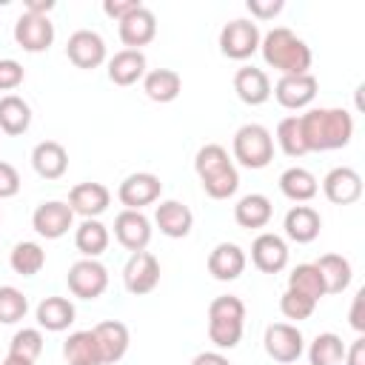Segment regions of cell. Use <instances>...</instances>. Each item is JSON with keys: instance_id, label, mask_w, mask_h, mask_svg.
Listing matches in <instances>:
<instances>
[{"instance_id": "obj_1", "label": "cell", "mask_w": 365, "mask_h": 365, "mask_svg": "<svg viewBox=\"0 0 365 365\" xmlns=\"http://www.w3.org/2000/svg\"><path fill=\"white\" fill-rule=\"evenodd\" d=\"M299 128L308 151H334L351 143L354 117L345 108H311L299 117Z\"/></svg>"}, {"instance_id": "obj_2", "label": "cell", "mask_w": 365, "mask_h": 365, "mask_svg": "<svg viewBox=\"0 0 365 365\" xmlns=\"http://www.w3.org/2000/svg\"><path fill=\"white\" fill-rule=\"evenodd\" d=\"M259 48H262V60L268 66H274L277 71H282V77L308 74V68H311V48L291 29H282V26L271 29L259 40Z\"/></svg>"}, {"instance_id": "obj_3", "label": "cell", "mask_w": 365, "mask_h": 365, "mask_svg": "<svg viewBox=\"0 0 365 365\" xmlns=\"http://www.w3.org/2000/svg\"><path fill=\"white\" fill-rule=\"evenodd\" d=\"M194 171L205 188V194L211 200H228L237 185H240V174L234 168V163L228 160V151L217 143L202 145L194 157Z\"/></svg>"}, {"instance_id": "obj_4", "label": "cell", "mask_w": 365, "mask_h": 365, "mask_svg": "<svg viewBox=\"0 0 365 365\" xmlns=\"http://www.w3.org/2000/svg\"><path fill=\"white\" fill-rule=\"evenodd\" d=\"M245 325V305L240 297H217L208 305V339L217 348H234L242 339Z\"/></svg>"}, {"instance_id": "obj_5", "label": "cell", "mask_w": 365, "mask_h": 365, "mask_svg": "<svg viewBox=\"0 0 365 365\" xmlns=\"http://www.w3.org/2000/svg\"><path fill=\"white\" fill-rule=\"evenodd\" d=\"M234 157L245 168H265L274 160V137L259 123H245L234 134Z\"/></svg>"}, {"instance_id": "obj_6", "label": "cell", "mask_w": 365, "mask_h": 365, "mask_svg": "<svg viewBox=\"0 0 365 365\" xmlns=\"http://www.w3.org/2000/svg\"><path fill=\"white\" fill-rule=\"evenodd\" d=\"M259 29L251 20H231L220 31V51L228 60H245L259 48Z\"/></svg>"}, {"instance_id": "obj_7", "label": "cell", "mask_w": 365, "mask_h": 365, "mask_svg": "<svg viewBox=\"0 0 365 365\" xmlns=\"http://www.w3.org/2000/svg\"><path fill=\"white\" fill-rule=\"evenodd\" d=\"M68 291L80 299H97L108 288V271L97 259H80L68 268Z\"/></svg>"}, {"instance_id": "obj_8", "label": "cell", "mask_w": 365, "mask_h": 365, "mask_svg": "<svg viewBox=\"0 0 365 365\" xmlns=\"http://www.w3.org/2000/svg\"><path fill=\"white\" fill-rule=\"evenodd\" d=\"M163 194V182L157 174H148V171H137V174H128L120 188H117V197L120 202L128 208V211H140L143 205H151L157 202Z\"/></svg>"}, {"instance_id": "obj_9", "label": "cell", "mask_w": 365, "mask_h": 365, "mask_svg": "<svg viewBox=\"0 0 365 365\" xmlns=\"http://www.w3.org/2000/svg\"><path fill=\"white\" fill-rule=\"evenodd\" d=\"M14 40L20 48L37 54V51H46L51 43H54V23L46 17V14H29L23 11L14 23Z\"/></svg>"}, {"instance_id": "obj_10", "label": "cell", "mask_w": 365, "mask_h": 365, "mask_svg": "<svg viewBox=\"0 0 365 365\" xmlns=\"http://www.w3.org/2000/svg\"><path fill=\"white\" fill-rule=\"evenodd\" d=\"M123 282L131 294H148L160 282V262L151 251H134L123 268Z\"/></svg>"}, {"instance_id": "obj_11", "label": "cell", "mask_w": 365, "mask_h": 365, "mask_svg": "<svg viewBox=\"0 0 365 365\" xmlns=\"http://www.w3.org/2000/svg\"><path fill=\"white\" fill-rule=\"evenodd\" d=\"M265 354L277 362H297L302 356V334L297 325L288 322H274L265 328Z\"/></svg>"}, {"instance_id": "obj_12", "label": "cell", "mask_w": 365, "mask_h": 365, "mask_svg": "<svg viewBox=\"0 0 365 365\" xmlns=\"http://www.w3.org/2000/svg\"><path fill=\"white\" fill-rule=\"evenodd\" d=\"M71 220H74V211L68 208V202H60V200H48V202H40L31 214V225L40 237L46 240H57L63 237L68 228H71Z\"/></svg>"}, {"instance_id": "obj_13", "label": "cell", "mask_w": 365, "mask_h": 365, "mask_svg": "<svg viewBox=\"0 0 365 365\" xmlns=\"http://www.w3.org/2000/svg\"><path fill=\"white\" fill-rule=\"evenodd\" d=\"M114 237L123 248L134 251H145V245L151 242V222L143 211H120L114 217Z\"/></svg>"}, {"instance_id": "obj_14", "label": "cell", "mask_w": 365, "mask_h": 365, "mask_svg": "<svg viewBox=\"0 0 365 365\" xmlns=\"http://www.w3.org/2000/svg\"><path fill=\"white\" fill-rule=\"evenodd\" d=\"M66 54L68 60L77 66V68H97L103 60H106V43L97 31H88V29H80L68 37L66 43Z\"/></svg>"}, {"instance_id": "obj_15", "label": "cell", "mask_w": 365, "mask_h": 365, "mask_svg": "<svg viewBox=\"0 0 365 365\" xmlns=\"http://www.w3.org/2000/svg\"><path fill=\"white\" fill-rule=\"evenodd\" d=\"M322 191L334 205H351L362 197V177L348 165L331 168L322 180Z\"/></svg>"}, {"instance_id": "obj_16", "label": "cell", "mask_w": 365, "mask_h": 365, "mask_svg": "<svg viewBox=\"0 0 365 365\" xmlns=\"http://www.w3.org/2000/svg\"><path fill=\"white\" fill-rule=\"evenodd\" d=\"M251 262L262 274H279L288 265V245L279 234H259L251 242Z\"/></svg>"}, {"instance_id": "obj_17", "label": "cell", "mask_w": 365, "mask_h": 365, "mask_svg": "<svg viewBox=\"0 0 365 365\" xmlns=\"http://www.w3.org/2000/svg\"><path fill=\"white\" fill-rule=\"evenodd\" d=\"M94 339H97V348H100V356H103V365H114L125 356L128 351V328L117 319H106V322H97L91 328Z\"/></svg>"}, {"instance_id": "obj_18", "label": "cell", "mask_w": 365, "mask_h": 365, "mask_svg": "<svg viewBox=\"0 0 365 365\" xmlns=\"http://www.w3.org/2000/svg\"><path fill=\"white\" fill-rule=\"evenodd\" d=\"M274 97L282 108H305L317 97V77L314 74H297V77H279L274 86Z\"/></svg>"}, {"instance_id": "obj_19", "label": "cell", "mask_w": 365, "mask_h": 365, "mask_svg": "<svg viewBox=\"0 0 365 365\" xmlns=\"http://www.w3.org/2000/svg\"><path fill=\"white\" fill-rule=\"evenodd\" d=\"M111 202V194L103 182H80L68 191V208L74 214H83L86 220H94L97 214H103Z\"/></svg>"}, {"instance_id": "obj_20", "label": "cell", "mask_w": 365, "mask_h": 365, "mask_svg": "<svg viewBox=\"0 0 365 365\" xmlns=\"http://www.w3.org/2000/svg\"><path fill=\"white\" fill-rule=\"evenodd\" d=\"M154 34H157V17L145 6L134 9L125 20H120V40L134 51H140V46H148Z\"/></svg>"}, {"instance_id": "obj_21", "label": "cell", "mask_w": 365, "mask_h": 365, "mask_svg": "<svg viewBox=\"0 0 365 365\" xmlns=\"http://www.w3.org/2000/svg\"><path fill=\"white\" fill-rule=\"evenodd\" d=\"M154 222H157V228H160L165 237L180 240V237H188V234H191L194 214H191V208L182 205L180 200H165V202L157 205Z\"/></svg>"}, {"instance_id": "obj_22", "label": "cell", "mask_w": 365, "mask_h": 365, "mask_svg": "<svg viewBox=\"0 0 365 365\" xmlns=\"http://www.w3.org/2000/svg\"><path fill=\"white\" fill-rule=\"evenodd\" d=\"M245 271V251L234 242H220L208 254V274L220 282H231Z\"/></svg>"}, {"instance_id": "obj_23", "label": "cell", "mask_w": 365, "mask_h": 365, "mask_svg": "<svg viewBox=\"0 0 365 365\" xmlns=\"http://www.w3.org/2000/svg\"><path fill=\"white\" fill-rule=\"evenodd\" d=\"M234 91L242 103L248 106H262L268 97H271V83H268V74L262 68H254V66H242L237 74H234Z\"/></svg>"}, {"instance_id": "obj_24", "label": "cell", "mask_w": 365, "mask_h": 365, "mask_svg": "<svg viewBox=\"0 0 365 365\" xmlns=\"http://www.w3.org/2000/svg\"><path fill=\"white\" fill-rule=\"evenodd\" d=\"M31 165L43 180H60L66 174V168H68V154H66V148L60 143L43 140L31 151Z\"/></svg>"}, {"instance_id": "obj_25", "label": "cell", "mask_w": 365, "mask_h": 365, "mask_svg": "<svg viewBox=\"0 0 365 365\" xmlns=\"http://www.w3.org/2000/svg\"><path fill=\"white\" fill-rule=\"evenodd\" d=\"M145 77V54L134 48H123L108 60V80L114 86H134Z\"/></svg>"}, {"instance_id": "obj_26", "label": "cell", "mask_w": 365, "mask_h": 365, "mask_svg": "<svg viewBox=\"0 0 365 365\" xmlns=\"http://www.w3.org/2000/svg\"><path fill=\"white\" fill-rule=\"evenodd\" d=\"M319 228H322V220L311 205H294L285 214V234H288V240H294L299 245L314 242Z\"/></svg>"}, {"instance_id": "obj_27", "label": "cell", "mask_w": 365, "mask_h": 365, "mask_svg": "<svg viewBox=\"0 0 365 365\" xmlns=\"http://www.w3.org/2000/svg\"><path fill=\"white\" fill-rule=\"evenodd\" d=\"M314 265L322 277L325 294H342L351 285V262L342 254H322Z\"/></svg>"}, {"instance_id": "obj_28", "label": "cell", "mask_w": 365, "mask_h": 365, "mask_svg": "<svg viewBox=\"0 0 365 365\" xmlns=\"http://www.w3.org/2000/svg\"><path fill=\"white\" fill-rule=\"evenodd\" d=\"M143 91L154 103H171L182 91V80H180V74L174 68H154V71H148L143 77Z\"/></svg>"}, {"instance_id": "obj_29", "label": "cell", "mask_w": 365, "mask_h": 365, "mask_svg": "<svg viewBox=\"0 0 365 365\" xmlns=\"http://www.w3.org/2000/svg\"><path fill=\"white\" fill-rule=\"evenodd\" d=\"M271 214H274V208L265 194H245L234 205V220L242 228H262V225H268Z\"/></svg>"}, {"instance_id": "obj_30", "label": "cell", "mask_w": 365, "mask_h": 365, "mask_svg": "<svg viewBox=\"0 0 365 365\" xmlns=\"http://www.w3.org/2000/svg\"><path fill=\"white\" fill-rule=\"evenodd\" d=\"M63 356L68 365H103V356L91 331H74L63 342Z\"/></svg>"}, {"instance_id": "obj_31", "label": "cell", "mask_w": 365, "mask_h": 365, "mask_svg": "<svg viewBox=\"0 0 365 365\" xmlns=\"http://www.w3.org/2000/svg\"><path fill=\"white\" fill-rule=\"evenodd\" d=\"M29 125H31V108H29V103L23 97H17V94L0 97V131L17 137Z\"/></svg>"}, {"instance_id": "obj_32", "label": "cell", "mask_w": 365, "mask_h": 365, "mask_svg": "<svg viewBox=\"0 0 365 365\" xmlns=\"http://www.w3.org/2000/svg\"><path fill=\"white\" fill-rule=\"evenodd\" d=\"M317 177L308 171V168H299V165H294V168H285L282 174H279V191L288 197V200H294V202H308L314 194H317Z\"/></svg>"}, {"instance_id": "obj_33", "label": "cell", "mask_w": 365, "mask_h": 365, "mask_svg": "<svg viewBox=\"0 0 365 365\" xmlns=\"http://www.w3.org/2000/svg\"><path fill=\"white\" fill-rule=\"evenodd\" d=\"M74 245L86 259H94L108 248V228L100 220H83L74 231Z\"/></svg>"}, {"instance_id": "obj_34", "label": "cell", "mask_w": 365, "mask_h": 365, "mask_svg": "<svg viewBox=\"0 0 365 365\" xmlns=\"http://www.w3.org/2000/svg\"><path fill=\"white\" fill-rule=\"evenodd\" d=\"M37 322L46 331H66L74 322V305L66 297H46L37 305Z\"/></svg>"}, {"instance_id": "obj_35", "label": "cell", "mask_w": 365, "mask_h": 365, "mask_svg": "<svg viewBox=\"0 0 365 365\" xmlns=\"http://www.w3.org/2000/svg\"><path fill=\"white\" fill-rule=\"evenodd\" d=\"M288 288L297 291V294H302V297H308V299H314V302H319V297H325V285H322V277H319V271H317L314 262L297 265L288 274Z\"/></svg>"}, {"instance_id": "obj_36", "label": "cell", "mask_w": 365, "mask_h": 365, "mask_svg": "<svg viewBox=\"0 0 365 365\" xmlns=\"http://www.w3.org/2000/svg\"><path fill=\"white\" fill-rule=\"evenodd\" d=\"M311 365H342L345 359V342L336 334H319L308 348Z\"/></svg>"}, {"instance_id": "obj_37", "label": "cell", "mask_w": 365, "mask_h": 365, "mask_svg": "<svg viewBox=\"0 0 365 365\" xmlns=\"http://www.w3.org/2000/svg\"><path fill=\"white\" fill-rule=\"evenodd\" d=\"M14 274L20 277H34L43 265H46V251L37 245V242H17L11 248V257H9Z\"/></svg>"}, {"instance_id": "obj_38", "label": "cell", "mask_w": 365, "mask_h": 365, "mask_svg": "<svg viewBox=\"0 0 365 365\" xmlns=\"http://www.w3.org/2000/svg\"><path fill=\"white\" fill-rule=\"evenodd\" d=\"M277 143L288 157H302L308 154L305 140H302V128H299V117H285L277 125Z\"/></svg>"}, {"instance_id": "obj_39", "label": "cell", "mask_w": 365, "mask_h": 365, "mask_svg": "<svg viewBox=\"0 0 365 365\" xmlns=\"http://www.w3.org/2000/svg\"><path fill=\"white\" fill-rule=\"evenodd\" d=\"M40 351H43V334L37 328H23L9 342V356L26 359V362H34L40 356Z\"/></svg>"}, {"instance_id": "obj_40", "label": "cell", "mask_w": 365, "mask_h": 365, "mask_svg": "<svg viewBox=\"0 0 365 365\" xmlns=\"http://www.w3.org/2000/svg\"><path fill=\"white\" fill-rule=\"evenodd\" d=\"M29 311V299L23 297V291H17L14 285H0V322L11 325L20 322Z\"/></svg>"}, {"instance_id": "obj_41", "label": "cell", "mask_w": 365, "mask_h": 365, "mask_svg": "<svg viewBox=\"0 0 365 365\" xmlns=\"http://www.w3.org/2000/svg\"><path fill=\"white\" fill-rule=\"evenodd\" d=\"M314 308H317V302L314 299H308V297H302V294H297V291H285L282 297H279V311L288 317V319H308L311 314H314Z\"/></svg>"}, {"instance_id": "obj_42", "label": "cell", "mask_w": 365, "mask_h": 365, "mask_svg": "<svg viewBox=\"0 0 365 365\" xmlns=\"http://www.w3.org/2000/svg\"><path fill=\"white\" fill-rule=\"evenodd\" d=\"M23 83V66L17 60H0V91H11Z\"/></svg>"}, {"instance_id": "obj_43", "label": "cell", "mask_w": 365, "mask_h": 365, "mask_svg": "<svg viewBox=\"0 0 365 365\" xmlns=\"http://www.w3.org/2000/svg\"><path fill=\"white\" fill-rule=\"evenodd\" d=\"M20 191V174L11 163H0V200H9Z\"/></svg>"}, {"instance_id": "obj_44", "label": "cell", "mask_w": 365, "mask_h": 365, "mask_svg": "<svg viewBox=\"0 0 365 365\" xmlns=\"http://www.w3.org/2000/svg\"><path fill=\"white\" fill-rule=\"evenodd\" d=\"M140 6H143V3H137V0H106V3H103V11L120 23V20H125V17H128L134 9H140Z\"/></svg>"}, {"instance_id": "obj_45", "label": "cell", "mask_w": 365, "mask_h": 365, "mask_svg": "<svg viewBox=\"0 0 365 365\" xmlns=\"http://www.w3.org/2000/svg\"><path fill=\"white\" fill-rule=\"evenodd\" d=\"M245 6H248V11H251L254 17H259V20H268V17H274V14H279V11H282V0H271V3L248 0Z\"/></svg>"}, {"instance_id": "obj_46", "label": "cell", "mask_w": 365, "mask_h": 365, "mask_svg": "<svg viewBox=\"0 0 365 365\" xmlns=\"http://www.w3.org/2000/svg\"><path fill=\"white\" fill-rule=\"evenodd\" d=\"M345 365H365V336L354 339V345L345 348Z\"/></svg>"}, {"instance_id": "obj_47", "label": "cell", "mask_w": 365, "mask_h": 365, "mask_svg": "<svg viewBox=\"0 0 365 365\" xmlns=\"http://www.w3.org/2000/svg\"><path fill=\"white\" fill-rule=\"evenodd\" d=\"M362 291H356V297H354V305H351V325L356 328V331H365V317H362Z\"/></svg>"}, {"instance_id": "obj_48", "label": "cell", "mask_w": 365, "mask_h": 365, "mask_svg": "<svg viewBox=\"0 0 365 365\" xmlns=\"http://www.w3.org/2000/svg\"><path fill=\"white\" fill-rule=\"evenodd\" d=\"M191 365H231V362L222 354H217V351H202V354H197L191 359Z\"/></svg>"}, {"instance_id": "obj_49", "label": "cell", "mask_w": 365, "mask_h": 365, "mask_svg": "<svg viewBox=\"0 0 365 365\" xmlns=\"http://www.w3.org/2000/svg\"><path fill=\"white\" fill-rule=\"evenodd\" d=\"M51 9H54V0H26L29 14H48Z\"/></svg>"}, {"instance_id": "obj_50", "label": "cell", "mask_w": 365, "mask_h": 365, "mask_svg": "<svg viewBox=\"0 0 365 365\" xmlns=\"http://www.w3.org/2000/svg\"><path fill=\"white\" fill-rule=\"evenodd\" d=\"M3 365H34V362H26V359H17V356H6Z\"/></svg>"}]
</instances>
